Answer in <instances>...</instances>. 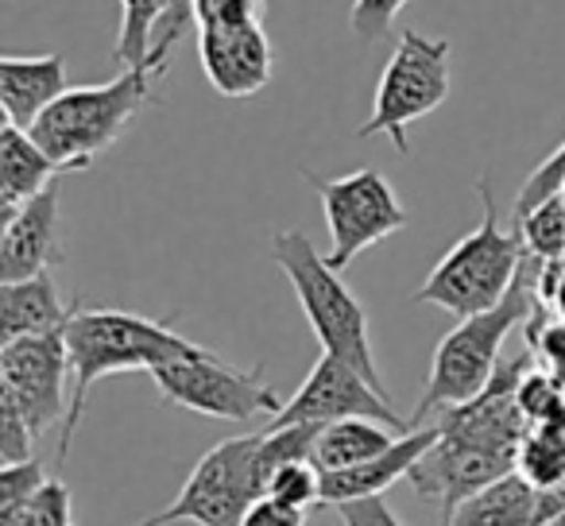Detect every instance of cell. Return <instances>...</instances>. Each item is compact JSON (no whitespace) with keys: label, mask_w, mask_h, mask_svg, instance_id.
Segmentation results:
<instances>
[{"label":"cell","mask_w":565,"mask_h":526,"mask_svg":"<svg viewBox=\"0 0 565 526\" xmlns=\"http://www.w3.org/2000/svg\"><path fill=\"white\" fill-rule=\"evenodd\" d=\"M523 364H500L492 384L469 402L441 410L438 441L418 457L411 469L418 500L438 507V526H449L454 511L480 487L495 484L500 476L515 472V457L526 433V415L519 407V384H523Z\"/></svg>","instance_id":"obj_1"},{"label":"cell","mask_w":565,"mask_h":526,"mask_svg":"<svg viewBox=\"0 0 565 526\" xmlns=\"http://www.w3.org/2000/svg\"><path fill=\"white\" fill-rule=\"evenodd\" d=\"M66 353H71V410L63 422L58 461H66L74 446V433L86 415V399L102 379L117 372H151L167 361L202 353V345L179 337L171 330V318H143L132 310H82L74 307L66 322Z\"/></svg>","instance_id":"obj_2"},{"label":"cell","mask_w":565,"mask_h":526,"mask_svg":"<svg viewBox=\"0 0 565 526\" xmlns=\"http://www.w3.org/2000/svg\"><path fill=\"white\" fill-rule=\"evenodd\" d=\"M542 271H546V259L526 251L511 291L495 307L480 310L472 318H461L441 337V345L434 348L430 376H426L423 399H418L411 426H423L430 415H441V410L457 407V402L477 399L492 384V376L500 372V348L508 341V333L531 318L534 287L542 283Z\"/></svg>","instance_id":"obj_3"},{"label":"cell","mask_w":565,"mask_h":526,"mask_svg":"<svg viewBox=\"0 0 565 526\" xmlns=\"http://www.w3.org/2000/svg\"><path fill=\"white\" fill-rule=\"evenodd\" d=\"M271 259L282 268L287 283H291L295 299H299L322 353H333L353 364V368H361L387 395L376 368V356H372L369 314H364L361 299L345 287L341 271L333 268L330 259L310 244V236L299 233V228H279L271 236Z\"/></svg>","instance_id":"obj_4"},{"label":"cell","mask_w":565,"mask_h":526,"mask_svg":"<svg viewBox=\"0 0 565 526\" xmlns=\"http://www.w3.org/2000/svg\"><path fill=\"white\" fill-rule=\"evenodd\" d=\"M480 194V225L454 244L446 256L434 264L426 283L415 291V302L438 307L454 318H472L480 310L495 307L511 291L519 268H523L526 244L519 228H500L495 194L484 179L477 182Z\"/></svg>","instance_id":"obj_5"},{"label":"cell","mask_w":565,"mask_h":526,"mask_svg":"<svg viewBox=\"0 0 565 526\" xmlns=\"http://www.w3.org/2000/svg\"><path fill=\"white\" fill-rule=\"evenodd\" d=\"M156 71H120L102 86H74L28 132L66 171H86L113 148L156 94Z\"/></svg>","instance_id":"obj_6"},{"label":"cell","mask_w":565,"mask_h":526,"mask_svg":"<svg viewBox=\"0 0 565 526\" xmlns=\"http://www.w3.org/2000/svg\"><path fill=\"white\" fill-rule=\"evenodd\" d=\"M449 55L454 43L446 35H423L415 28H403L384 74H380L376 97H372V117L356 128L361 140L369 136H387L399 155L411 151L407 128L415 120L430 117L449 97Z\"/></svg>","instance_id":"obj_7"},{"label":"cell","mask_w":565,"mask_h":526,"mask_svg":"<svg viewBox=\"0 0 565 526\" xmlns=\"http://www.w3.org/2000/svg\"><path fill=\"white\" fill-rule=\"evenodd\" d=\"M259 438L264 433H244V438L217 441L186 484L179 487L163 511L136 526H174V523H198V526H241L244 511L264 495V472H259Z\"/></svg>","instance_id":"obj_8"},{"label":"cell","mask_w":565,"mask_h":526,"mask_svg":"<svg viewBox=\"0 0 565 526\" xmlns=\"http://www.w3.org/2000/svg\"><path fill=\"white\" fill-rule=\"evenodd\" d=\"M159 395L171 407L194 410L205 418H225V422H252L259 415H279L282 399L264 379V368H236L221 361L217 353L202 348L194 356H179L159 368H151Z\"/></svg>","instance_id":"obj_9"},{"label":"cell","mask_w":565,"mask_h":526,"mask_svg":"<svg viewBox=\"0 0 565 526\" xmlns=\"http://www.w3.org/2000/svg\"><path fill=\"white\" fill-rule=\"evenodd\" d=\"M302 179L318 190L326 213V228H330V259L333 268L345 271L364 248L387 240L399 228H407L411 213L407 205L395 197V186L372 167L349 171L341 179H318V174L302 171Z\"/></svg>","instance_id":"obj_10"},{"label":"cell","mask_w":565,"mask_h":526,"mask_svg":"<svg viewBox=\"0 0 565 526\" xmlns=\"http://www.w3.org/2000/svg\"><path fill=\"white\" fill-rule=\"evenodd\" d=\"M71 353H66V333H32L0 345V395H9L28 418L35 438L51 433L66 422L71 410Z\"/></svg>","instance_id":"obj_11"},{"label":"cell","mask_w":565,"mask_h":526,"mask_svg":"<svg viewBox=\"0 0 565 526\" xmlns=\"http://www.w3.org/2000/svg\"><path fill=\"white\" fill-rule=\"evenodd\" d=\"M338 418H380V422L395 426V430H415L392 410V399L353 368L349 361L333 353H322L302 379V387L282 402L279 415H271L267 426H291V422H338Z\"/></svg>","instance_id":"obj_12"},{"label":"cell","mask_w":565,"mask_h":526,"mask_svg":"<svg viewBox=\"0 0 565 526\" xmlns=\"http://www.w3.org/2000/svg\"><path fill=\"white\" fill-rule=\"evenodd\" d=\"M198 58H202L205 82L228 101L259 94L275 74V47L264 24L198 28Z\"/></svg>","instance_id":"obj_13"},{"label":"cell","mask_w":565,"mask_h":526,"mask_svg":"<svg viewBox=\"0 0 565 526\" xmlns=\"http://www.w3.org/2000/svg\"><path fill=\"white\" fill-rule=\"evenodd\" d=\"M63 264L58 244V182L28 197L12 213H4L0 236V283L32 279L40 271H55Z\"/></svg>","instance_id":"obj_14"},{"label":"cell","mask_w":565,"mask_h":526,"mask_svg":"<svg viewBox=\"0 0 565 526\" xmlns=\"http://www.w3.org/2000/svg\"><path fill=\"white\" fill-rule=\"evenodd\" d=\"M190 24H194V0H120L113 58L125 71H156L163 78L167 58Z\"/></svg>","instance_id":"obj_15"},{"label":"cell","mask_w":565,"mask_h":526,"mask_svg":"<svg viewBox=\"0 0 565 526\" xmlns=\"http://www.w3.org/2000/svg\"><path fill=\"white\" fill-rule=\"evenodd\" d=\"M438 418L426 426H415V430L399 433L392 449H384L372 461L356 464V469H341V472H326V503L338 507V503L349 500H369V495H384L395 480L411 476V469L418 464V457L438 441Z\"/></svg>","instance_id":"obj_16"},{"label":"cell","mask_w":565,"mask_h":526,"mask_svg":"<svg viewBox=\"0 0 565 526\" xmlns=\"http://www.w3.org/2000/svg\"><path fill=\"white\" fill-rule=\"evenodd\" d=\"M66 94L63 55H4L0 58V109L4 120L32 128Z\"/></svg>","instance_id":"obj_17"},{"label":"cell","mask_w":565,"mask_h":526,"mask_svg":"<svg viewBox=\"0 0 565 526\" xmlns=\"http://www.w3.org/2000/svg\"><path fill=\"white\" fill-rule=\"evenodd\" d=\"M74 307H78V302L63 307L51 271H40V276H32V279L0 283V341L66 330Z\"/></svg>","instance_id":"obj_18"},{"label":"cell","mask_w":565,"mask_h":526,"mask_svg":"<svg viewBox=\"0 0 565 526\" xmlns=\"http://www.w3.org/2000/svg\"><path fill=\"white\" fill-rule=\"evenodd\" d=\"M58 174H71V171L63 163H55L35 143V136L28 128L4 120V128H0V210L12 213L28 197L47 190L51 182H58Z\"/></svg>","instance_id":"obj_19"},{"label":"cell","mask_w":565,"mask_h":526,"mask_svg":"<svg viewBox=\"0 0 565 526\" xmlns=\"http://www.w3.org/2000/svg\"><path fill=\"white\" fill-rule=\"evenodd\" d=\"M449 526H546L542 523V487L508 472L461 503Z\"/></svg>","instance_id":"obj_20"},{"label":"cell","mask_w":565,"mask_h":526,"mask_svg":"<svg viewBox=\"0 0 565 526\" xmlns=\"http://www.w3.org/2000/svg\"><path fill=\"white\" fill-rule=\"evenodd\" d=\"M403 430L380 422V418H338V422H326L318 433L315 446V461L322 472H341V469H356V464L372 461L384 449L395 446Z\"/></svg>","instance_id":"obj_21"},{"label":"cell","mask_w":565,"mask_h":526,"mask_svg":"<svg viewBox=\"0 0 565 526\" xmlns=\"http://www.w3.org/2000/svg\"><path fill=\"white\" fill-rule=\"evenodd\" d=\"M515 472L534 487L565 484V426L562 422H531L523 433V446L515 457Z\"/></svg>","instance_id":"obj_22"},{"label":"cell","mask_w":565,"mask_h":526,"mask_svg":"<svg viewBox=\"0 0 565 526\" xmlns=\"http://www.w3.org/2000/svg\"><path fill=\"white\" fill-rule=\"evenodd\" d=\"M264 495H275L287 507L315 511L326 503V472L318 469L315 457H302V461H287L267 476Z\"/></svg>","instance_id":"obj_23"},{"label":"cell","mask_w":565,"mask_h":526,"mask_svg":"<svg viewBox=\"0 0 565 526\" xmlns=\"http://www.w3.org/2000/svg\"><path fill=\"white\" fill-rule=\"evenodd\" d=\"M515 228L523 233L526 251H534L546 264H557L565 256V197L554 194L539 202L526 217L515 221Z\"/></svg>","instance_id":"obj_24"},{"label":"cell","mask_w":565,"mask_h":526,"mask_svg":"<svg viewBox=\"0 0 565 526\" xmlns=\"http://www.w3.org/2000/svg\"><path fill=\"white\" fill-rule=\"evenodd\" d=\"M0 526H74V500L63 480L51 476L32 500L0 511Z\"/></svg>","instance_id":"obj_25"},{"label":"cell","mask_w":565,"mask_h":526,"mask_svg":"<svg viewBox=\"0 0 565 526\" xmlns=\"http://www.w3.org/2000/svg\"><path fill=\"white\" fill-rule=\"evenodd\" d=\"M562 186H565V143L557 151H550V155L542 159L531 174H526V182L519 186V194H515V213H511V217H515V221L526 217V213H531L539 202L562 194Z\"/></svg>","instance_id":"obj_26"},{"label":"cell","mask_w":565,"mask_h":526,"mask_svg":"<svg viewBox=\"0 0 565 526\" xmlns=\"http://www.w3.org/2000/svg\"><path fill=\"white\" fill-rule=\"evenodd\" d=\"M35 433L28 426V418L20 415V407L9 399V395H0V464H17V461H32V449H35Z\"/></svg>","instance_id":"obj_27"},{"label":"cell","mask_w":565,"mask_h":526,"mask_svg":"<svg viewBox=\"0 0 565 526\" xmlns=\"http://www.w3.org/2000/svg\"><path fill=\"white\" fill-rule=\"evenodd\" d=\"M264 0H194V28L264 24Z\"/></svg>","instance_id":"obj_28"},{"label":"cell","mask_w":565,"mask_h":526,"mask_svg":"<svg viewBox=\"0 0 565 526\" xmlns=\"http://www.w3.org/2000/svg\"><path fill=\"white\" fill-rule=\"evenodd\" d=\"M407 9V0H353V12H349V28H353L356 40L376 43L384 40L395 28V17Z\"/></svg>","instance_id":"obj_29"},{"label":"cell","mask_w":565,"mask_h":526,"mask_svg":"<svg viewBox=\"0 0 565 526\" xmlns=\"http://www.w3.org/2000/svg\"><path fill=\"white\" fill-rule=\"evenodd\" d=\"M47 469L40 461H17V464H0V511L20 507L24 500H32L43 484H47Z\"/></svg>","instance_id":"obj_30"},{"label":"cell","mask_w":565,"mask_h":526,"mask_svg":"<svg viewBox=\"0 0 565 526\" xmlns=\"http://www.w3.org/2000/svg\"><path fill=\"white\" fill-rule=\"evenodd\" d=\"M519 407H523L526 422H562L565 407L557 387L546 376H523L519 384Z\"/></svg>","instance_id":"obj_31"},{"label":"cell","mask_w":565,"mask_h":526,"mask_svg":"<svg viewBox=\"0 0 565 526\" xmlns=\"http://www.w3.org/2000/svg\"><path fill=\"white\" fill-rule=\"evenodd\" d=\"M338 515H341V526H407L392 507H387L384 495L338 503Z\"/></svg>","instance_id":"obj_32"},{"label":"cell","mask_w":565,"mask_h":526,"mask_svg":"<svg viewBox=\"0 0 565 526\" xmlns=\"http://www.w3.org/2000/svg\"><path fill=\"white\" fill-rule=\"evenodd\" d=\"M241 526H307V511L287 507L275 495H259L248 511H244Z\"/></svg>","instance_id":"obj_33"},{"label":"cell","mask_w":565,"mask_h":526,"mask_svg":"<svg viewBox=\"0 0 565 526\" xmlns=\"http://www.w3.org/2000/svg\"><path fill=\"white\" fill-rule=\"evenodd\" d=\"M562 197H565V186H562Z\"/></svg>","instance_id":"obj_34"}]
</instances>
